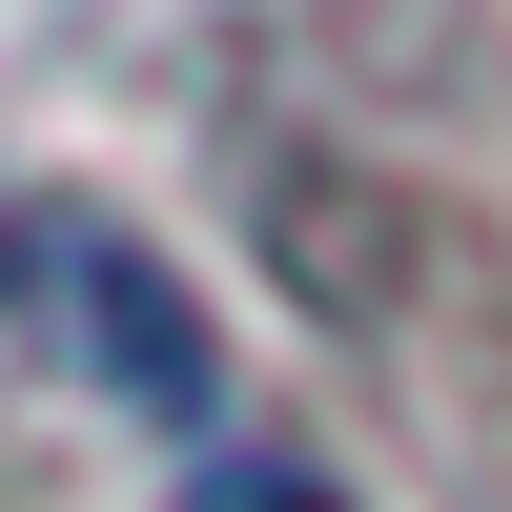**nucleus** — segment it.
I'll return each mask as SVG.
<instances>
[{
	"mask_svg": "<svg viewBox=\"0 0 512 512\" xmlns=\"http://www.w3.org/2000/svg\"><path fill=\"white\" fill-rule=\"evenodd\" d=\"M205 512H349L328 472H267V451H226V472H205Z\"/></svg>",
	"mask_w": 512,
	"mask_h": 512,
	"instance_id": "f257e3e1",
	"label": "nucleus"
}]
</instances>
